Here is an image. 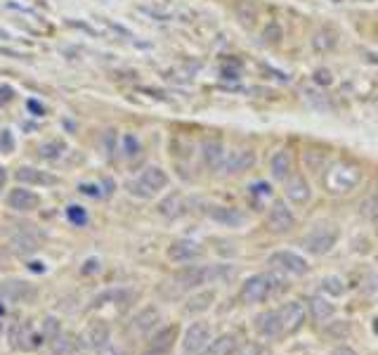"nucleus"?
Returning <instances> with one entry per match:
<instances>
[{
  "label": "nucleus",
  "instance_id": "f257e3e1",
  "mask_svg": "<svg viewBox=\"0 0 378 355\" xmlns=\"http://www.w3.org/2000/svg\"><path fill=\"white\" fill-rule=\"evenodd\" d=\"M235 275L230 265H189V268L177 270L161 285V294L166 298H177L182 294L199 289L203 285H213V282L230 280Z\"/></svg>",
  "mask_w": 378,
  "mask_h": 355
},
{
  "label": "nucleus",
  "instance_id": "f03ea898",
  "mask_svg": "<svg viewBox=\"0 0 378 355\" xmlns=\"http://www.w3.org/2000/svg\"><path fill=\"white\" fill-rule=\"evenodd\" d=\"M362 182V169L350 159H338L324 169V187L329 194H350Z\"/></svg>",
  "mask_w": 378,
  "mask_h": 355
},
{
  "label": "nucleus",
  "instance_id": "7ed1b4c3",
  "mask_svg": "<svg viewBox=\"0 0 378 355\" xmlns=\"http://www.w3.org/2000/svg\"><path fill=\"white\" fill-rule=\"evenodd\" d=\"M286 289V280L277 273H258L251 275L246 282L241 285V296L243 303H265L268 298L277 296L279 291Z\"/></svg>",
  "mask_w": 378,
  "mask_h": 355
},
{
  "label": "nucleus",
  "instance_id": "20e7f679",
  "mask_svg": "<svg viewBox=\"0 0 378 355\" xmlns=\"http://www.w3.org/2000/svg\"><path fill=\"white\" fill-rule=\"evenodd\" d=\"M338 237H341V230H338L336 223L331 220H321V223H315L300 240V247L305 249L312 256H326L333 247H336Z\"/></svg>",
  "mask_w": 378,
  "mask_h": 355
},
{
  "label": "nucleus",
  "instance_id": "39448f33",
  "mask_svg": "<svg viewBox=\"0 0 378 355\" xmlns=\"http://www.w3.org/2000/svg\"><path fill=\"white\" fill-rule=\"evenodd\" d=\"M168 182H170L168 173H166L163 169H159V166H147L135 180L128 182L126 190H128V194H132V197H137V199H152L163 192L166 187H168Z\"/></svg>",
  "mask_w": 378,
  "mask_h": 355
},
{
  "label": "nucleus",
  "instance_id": "423d86ee",
  "mask_svg": "<svg viewBox=\"0 0 378 355\" xmlns=\"http://www.w3.org/2000/svg\"><path fill=\"white\" fill-rule=\"evenodd\" d=\"M213 341V329L208 323H192L182 336V355H203Z\"/></svg>",
  "mask_w": 378,
  "mask_h": 355
},
{
  "label": "nucleus",
  "instance_id": "0eeeda50",
  "mask_svg": "<svg viewBox=\"0 0 378 355\" xmlns=\"http://www.w3.org/2000/svg\"><path fill=\"white\" fill-rule=\"evenodd\" d=\"M268 265H272V270H277V273L293 275V277H303L310 273L308 260L296 251H288V249H281V251L272 253L268 258Z\"/></svg>",
  "mask_w": 378,
  "mask_h": 355
},
{
  "label": "nucleus",
  "instance_id": "6e6552de",
  "mask_svg": "<svg viewBox=\"0 0 378 355\" xmlns=\"http://www.w3.org/2000/svg\"><path fill=\"white\" fill-rule=\"evenodd\" d=\"M279 315V325H281V336H291L296 332L303 329L305 320H308V310L300 301H288L281 308H277Z\"/></svg>",
  "mask_w": 378,
  "mask_h": 355
},
{
  "label": "nucleus",
  "instance_id": "1a4fd4ad",
  "mask_svg": "<svg viewBox=\"0 0 378 355\" xmlns=\"http://www.w3.org/2000/svg\"><path fill=\"white\" fill-rule=\"evenodd\" d=\"M43 244V232H38L31 225H21L19 230L10 237V251L14 256H29V253L38 251Z\"/></svg>",
  "mask_w": 378,
  "mask_h": 355
},
{
  "label": "nucleus",
  "instance_id": "9d476101",
  "mask_svg": "<svg viewBox=\"0 0 378 355\" xmlns=\"http://www.w3.org/2000/svg\"><path fill=\"white\" fill-rule=\"evenodd\" d=\"M268 230L275 235H288L296 227V215L284 202H275L268 211Z\"/></svg>",
  "mask_w": 378,
  "mask_h": 355
},
{
  "label": "nucleus",
  "instance_id": "9b49d317",
  "mask_svg": "<svg viewBox=\"0 0 378 355\" xmlns=\"http://www.w3.org/2000/svg\"><path fill=\"white\" fill-rule=\"evenodd\" d=\"M175 339H177V327L170 325V327H163L159 329L152 339L147 341V348H144L142 355H170L175 346Z\"/></svg>",
  "mask_w": 378,
  "mask_h": 355
},
{
  "label": "nucleus",
  "instance_id": "f8f14e48",
  "mask_svg": "<svg viewBox=\"0 0 378 355\" xmlns=\"http://www.w3.org/2000/svg\"><path fill=\"white\" fill-rule=\"evenodd\" d=\"M109 325L102 323V320H94V323L88 325V329L81 334V348H88V351H102L109 343Z\"/></svg>",
  "mask_w": 378,
  "mask_h": 355
},
{
  "label": "nucleus",
  "instance_id": "ddd939ff",
  "mask_svg": "<svg viewBox=\"0 0 378 355\" xmlns=\"http://www.w3.org/2000/svg\"><path fill=\"white\" fill-rule=\"evenodd\" d=\"M253 164H255L253 149H237V152L225 154V162H222L220 169L225 171L227 175H237V173H246V171H251Z\"/></svg>",
  "mask_w": 378,
  "mask_h": 355
},
{
  "label": "nucleus",
  "instance_id": "4468645a",
  "mask_svg": "<svg viewBox=\"0 0 378 355\" xmlns=\"http://www.w3.org/2000/svg\"><path fill=\"white\" fill-rule=\"evenodd\" d=\"M17 180L24 182V185H31V187H54L59 185V178L54 173H50V171H41V169H31V166H21L19 171H17Z\"/></svg>",
  "mask_w": 378,
  "mask_h": 355
},
{
  "label": "nucleus",
  "instance_id": "2eb2a0df",
  "mask_svg": "<svg viewBox=\"0 0 378 355\" xmlns=\"http://www.w3.org/2000/svg\"><path fill=\"white\" fill-rule=\"evenodd\" d=\"M166 253H168V258L173 263H192V260H197L203 253V247L194 240H177L170 244Z\"/></svg>",
  "mask_w": 378,
  "mask_h": 355
},
{
  "label": "nucleus",
  "instance_id": "dca6fc26",
  "mask_svg": "<svg viewBox=\"0 0 378 355\" xmlns=\"http://www.w3.org/2000/svg\"><path fill=\"white\" fill-rule=\"evenodd\" d=\"M161 323V313L157 306H147L144 310H140V313L132 318V332H135L137 336H147L149 332H154Z\"/></svg>",
  "mask_w": 378,
  "mask_h": 355
},
{
  "label": "nucleus",
  "instance_id": "f3484780",
  "mask_svg": "<svg viewBox=\"0 0 378 355\" xmlns=\"http://www.w3.org/2000/svg\"><path fill=\"white\" fill-rule=\"evenodd\" d=\"M208 218L222 227H241L246 223V215L235 207H210Z\"/></svg>",
  "mask_w": 378,
  "mask_h": 355
},
{
  "label": "nucleus",
  "instance_id": "a211bd4d",
  "mask_svg": "<svg viewBox=\"0 0 378 355\" xmlns=\"http://www.w3.org/2000/svg\"><path fill=\"white\" fill-rule=\"evenodd\" d=\"M286 199L296 207H303L312 199V190H310V182L303 175H291L286 180Z\"/></svg>",
  "mask_w": 378,
  "mask_h": 355
},
{
  "label": "nucleus",
  "instance_id": "6ab92c4d",
  "mask_svg": "<svg viewBox=\"0 0 378 355\" xmlns=\"http://www.w3.org/2000/svg\"><path fill=\"white\" fill-rule=\"evenodd\" d=\"M0 296L8 298V301H12V303H24L36 296V289L21 280H10V282H3V285H0Z\"/></svg>",
  "mask_w": 378,
  "mask_h": 355
},
{
  "label": "nucleus",
  "instance_id": "aec40b11",
  "mask_svg": "<svg viewBox=\"0 0 378 355\" xmlns=\"http://www.w3.org/2000/svg\"><path fill=\"white\" fill-rule=\"evenodd\" d=\"M270 173L275 180H288V178L293 175V157H291V152L288 149H279V152H275L272 154V159H270Z\"/></svg>",
  "mask_w": 378,
  "mask_h": 355
},
{
  "label": "nucleus",
  "instance_id": "412c9836",
  "mask_svg": "<svg viewBox=\"0 0 378 355\" xmlns=\"http://www.w3.org/2000/svg\"><path fill=\"white\" fill-rule=\"evenodd\" d=\"M8 207L14 211H36L41 207V197L31 190H24V187H14L8 194Z\"/></svg>",
  "mask_w": 378,
  "mask_h": 355
},
{
  "label": "nucleus",
  "instance_id": "4be33fe9",
  "mask_svg": "<svg viewBox=\"0 0 378 355\" xmlns=\"http://www.w3.org/2000/svg\"><path fill=\"white\" fill-rule=\"evenodd\" d=\"M255 332L265 339H279L281 336V325L277 310H265L255 318Z\"/></svg>",
  "mask_w": 378,
  "mask_h": 355
},
{
  "label": "nucleus",
  "instance_id": "5701e85b",
  "mask_svg": "<svg viewBox=\"0 0 378 355\" xmlns=\"http://www.w3.org/2000/svg\"><path fill=\"white\" fill-rule=\"evenodd\" d=\"M201 159L203 166L210 171H218L222 162H225V147H222L220 140H206L201 145Z\"/></svg>",
  "mask_w": 378,
  "mask_h": 355
},
{
  "label": "nucleus",
  "instance_id": "b1692460",
  "mask_svg": "<svg viewBox=\"0 0 378 355\" xmlns=\"http://www.w3.org/2000/svg\"><path fill=\"white\" fill-rule=\"evenodd\" d=\"M310 315H312L315 323H329V320L336 315V308H333V303L329 298L324 296H312L310 298Z\"/></svg>",
  "mask_w": 378,
  "mask_h": 355
},
{
  "label": "nucleus",
  "instance_id": "393cba45",
  "mask_svg": "<svg viewBox=\"0 0 378 355\" xmlns=\"http://www.w3.org/2000/svg\"><path fill=\"white\" fill-rule=\"evenodd\" d=\"M213 301H215V291H210V289H206L201 294H194V296L185 303V313L187 315L203 313V310H208L210 306H213Z\"/></svg>",
  "mask_w": 378,
  "mask_h": 355
},
{
  "label": "nucleus",
  "instance_id": "a878e982",
  "mask_svg": "<svg viewBox=\"0 0 378 355\" xmlns=\"http://www.w3.org/2000/svg\"><path fill=\"white\" fill-rule=\"evenodd\" d=\"M182 211H185V202H182L180 194H168L159 207V213L166 215V218H177Z\"/></svg>",
  "mask_w": 378,
  "mask_h": 355
},
{
  "label": "nucleus",
  "instance_id": "bb28decb",
  "mask_svg": "<svg viewBox=\"0 0 378 355\" xmlns=\"http://www.w3.org/2000/svg\"><path fill=\"white\" fill-rule=\"evenodd\" d=\"M132 298H135V294L128 289H109L94 298V306H102V303H107V301L109 303H130Z\"/></svg>",
  "mask_w": 378,
  "mask_h": 355
},
{
  "label": "nucleus",
  "instance_id": "cd10ccee",
  "mask_svg": "<svg viewBox=\"0 0 378 355\" xmlns=\"http://www.w3.org/2000/svg\"><path fill=\"white\" fill-rule=\"evenodd\" d=\"M121 154H123V159H128V162H135V159L142 154L140 140H137L132 133H126V135L121 137Z\"/></svg>",
  "mask_w": 378,
  "mask_h": 355
},
{
  "label": "nucleus",
  "instance_id": "c85d7f7f",
  "mask_svg": "<svg viewBox=\"0 0 378 355\" xmlns=\"http://www.w3.org/2000/svg\"><path fill=\"white\" fill-rule=\"evenodd\" d=\"M237 346V339L232 334H225V336H220V339H215V341H210V346L206 348V353L203 355H230L232 353V348Z\"/></svg>",
  "mask_w": 378,
  "mask_h": 355
},
{
  "label": "nucleus",
  "instance_id": "c756f323",
  "mask_svg": "<svg viewBox=\"0 0 378 355\" xmlns=\"http://www.w3.org/2000/svg\"><path fill=\"white\" fill-rule=\"evenodd\" d=\"M338 43V36L333 33L331 29H321V31H317L315 33V38H312V46H315V50H331L333 46Z\"/></svg>",
  "mask_w": 378,
  "mask_h": 355
},
{
  "label": "nucleus",
  "instance_id": "7c9ffc66",
  "mask_svg": "<svg viewBox=\"0 0 378 355\" xmlns=\"http://www.w3.org/2000/svg\"><path fill=\"white\" fill-rule=\"evenodd\" d=\"M38 152H41V159H48V162H54V159L62 157V152H64V142H59V140L43 142V145L38 147Z\"/></svg>",
  "mask_w": 378,
  "mask_h": 355
},
{
  "label": "nucleus",
  "instance_id": "2f4dec72",
  "mask_svg": "<svg viewBox=\"0 0 378 355\" xmlns=\"http://www.w3.org/2000/svg\"><path fill=\"white\" fill-rule=\"evenodd\" d=\"M321 291L331 294V296H341L346 291V285H343L341 277H324L321 280Z\"/></svg>",
  "mask_w": 378,
  "mask_h": 355
},
{
  "label": "nucleus",
  "instance_id": "473e14b6",
  "mask_svg": "<svg viewBox=\"0 0 378 355\" xmlns=\"http://www.w3.org/2000/svg\"><path fill=\"white\" fill-rule=\"evenodd\" d=\"M66 218H69V223H74L76 227H83L88 223V211L83 207H69L66 209Z\"/></svg>",
  "mask_w": 378,
  "mask_h": 355
},
{
  "label": "nucleus",
  "instance_id": "72a5a7b5",
  "mask_svg": "<svg viewBox=\"0 0 378 355\" xmlns=\"http://www.w3.org/2000/svg\"><path fill=\"white\" fill-rule=\"evenodd\" d=\"M366 218H369L371 225L378 230V190L366 199Z\"/></svg>",
  "mask_w": 378,
  "mask_h": 355
},
{
  "label": "nucleus",
  "instance_id": "f704fd0d",
  "mask_svg": "<svg viewBox=\"0 0 378 355\" xmlns=\"http://www.w3.org/2000/svg\"><path fill=\"white\" fill-rule=\"evenodd\" d=\"M251 197L258 199V204L263 202V199H270L272 197V190L268 182H255V185H251Z\"/></svg>",
  "mask_w": 378,
  "mask_h": 355
},
{
  "label": "nucleus",
  "instance_id": "c9c22d12",
  "mask_svg": "<svg viewBox=\"0 0 378 355\" xmlns=\"http://www.w3.org/2000/svg\"><path fill=\"white\" fill-rule=\"evenodd\" d=\"M114 140H116V135H114V131H104V135H102V152L107 154V157H111L114 154Z\"/></svg>",
  "mask_w": 378,
  "mask_h": 355
},
{
  "label": "nucleus",
  "instance_id": "e433bc0d",
  "mask_svg": "<svg viewBox=\"0 0 378 355\" xmlns=\"http://www.w3.org/2000/svg\"><path fill=\"white\" fill-rule=\"evenodd\" d=\"M260 346H255V343H241V346H235L232 348L230 355H258Z\"/></svg>",
  "mask_w": 378,
  "mask_h": 355
},
{
  "label": "nucleus",
  "instance_id": "4c0bfd02",
  "mask_svg": "<svg viewBox=\"0 0 378 355\" xmlns=\"http://www.w3.org/2000/svg\"><path fill=\"white\" fill-rule=\"evenodd\" d=\"M57 334H59V323H57V320H54V318L46 320V336H48V339L52 341Z\"/></svg>",
  "mask_w": 378,
  "mask_h": 355
},
{
  "label": "nucleus",
  "instance_id": "58836bf2",
  "mask_svg": "<svg viewBox=\"0 0 378 355\" xmlns=\"http://www.w3.org/2000/svg\"><path fill=\"white\" fill-rule=\"evenodd\" d=\"M0 147H3L5 152H10V149L14 147V140H10V131H3V135H0Z\"/></svg>",
  "mask_w": 378,
  "mask_h": 355
},
{
  "label": "nucleus",
  "instance_id": "ea45409f",
  "mask_svg": "<svg viewBox=\"0 0 378 355\" xmlns=\"http://www.w3.org/2000/svg\"><path fill=\"white\" fill-rule=\"evenodd\" d=\"M14 97V90L8 86H0V102H8V99Z\"/></svg>",
  "mask_w": 378,
  "mask_h": 355
},
{
  "label": "nucleus",
  "instance_id": "a19ab883",
  "mask_svg": "<svg viewBox=\"0 0 378 355\" xmlns=\"http://www.w3.org/2000/svg\"><path fill=\"white\" fill-rule=\"evenodd\" d=\"M331 355H357V353H355L352 348H348V346H341V348H336Z\"/></svg>",
  "mask_w": 378,
  "mask_h": 355
},
{
  "label": "nucleus",
  "instance_id": "79ce46f5",
  "mask_svg": "<svg viewBox=\"0 0 378 355\" xmlns=\"http://www.w3.org/2000/svg\"><path fill=\"white\" fill-rule=\"evenodd\" d=\"M81 192H83V194H90V197H94V194H97V187H94V185H81Z\"/></svg>",
  "mask_w": 378,
  "mask_h": 355
},
{
  "label": "nucleus",
  "instance_id": "37998d69",
  "mask_svg": "<svg viewBox=\"0 0 378 355\" xmlns=\"http://www.w3.org/2000/svg\"><path fill=\"white\" fill-rule=\"evenodd\" d=\"M29 109H33V112H38L36 116H43V107L36 102V99H29Z\"/></svg>",
  "mask_w": 378,
  "mask_h": 355
},
{
  "label": "nucleus",
  "instance_id": "c03bdc74",
  "mask_svg": "<svg viewBox=\"0 0 378 355\" xmlns=\"http://www.w3.org/2000/svg\"><path fill=\"white\" fill-rule=\"evenodd\" d=\"M83 270H86V273H94V270H97V260H86V268H83Z\"/></svg>",
  "mask_w": 378,
  "mask_h": 355
},
{
  "label": "nucleus",
  "instance_id": "a18cd8bd",
  "mask_svg": "<svg viewBox=\"0 0 378 355\" xmlns=\"http://www.w3.org/2000/svg\"><path fill=\"white\" fill-rule=\"evenodd\" d=\"M5 180H8V173H5V171L0 169V190L5 187Z\"/></svg>",
  "mask_w": 378,
  "mask_h": 355
},
{
  "label": "nucleus",
  "instance_id": "49530a36",
  "mask_svg": "<svg viewBox=\"0 0 378 355\" xmlns=\"http://www.w3.org/2000/svg\"><path fill=\"white\" fill-rule=\"evenodd\" d=\"M258 355H272V353L268 351V348H260V351H258Z\"/></svg>",
  "mask_w": 378,
  "mask_h": 355
},
{
  "label": "nucleus",
  "instance_id": "de8ad7c7",
  "mask_svg": "<svg viewBox=\"0 0 378 355\" xmlns=\"http://www.w3.org/2000/svg\"><path fill=\"white\" fill-rule=\"evenodd\" d=\"M374 332H376V334H378V318L374 320Z\"/></svg>",
  "mask_w": 378,
  "mask_h": 355
},
{
  "label": "nucleus",
  "instance_id": "09e8293b",
  "mask_svg": "<svg viewBox=\"0 0 378 355\" xmlns=\"http://www.w3.org/2000/svg\"><path fill=\"white\" fill-rule=\"evenodd\" d=\"M3 310H5V308H3V303H0V315H3Z\"/></svg>",
  "mask_w": 378,
  "mask_h": 355
},
{
  "label": "nucleus",
  "instance_id": "8fccbe9b",
  "mask_svg": "<svg viewBox=\"0 0 378 355\" xmlns=\"http://www.w3.org/2000/svg\"><path fill=\"white\" fill-rule=\"evenodd\" d=\"M376 263H378V256H376Z\"/></svg>",
  "mask_w": 378,
  "mask_h": 355
}]
</instances>
